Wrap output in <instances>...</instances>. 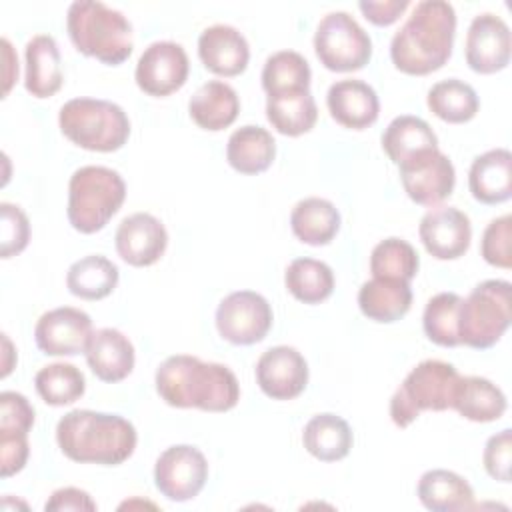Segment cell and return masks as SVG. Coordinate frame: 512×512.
Here are the masks:
<instances>
[{
	"instance_id": "6da1fadb",
	"label": "cell",
	"mask_w": 512,
	"mask_h": 512,
	"mask_svg": "<svg viewBox=\"0 0 512 512\" xmlns=\"http://www.w3.org/2000/svg\"><path fill=\"white\" fill-rule=\"evenodd\" d=\"M158 396L174 408L228 412L240 400L236 374L220 362H204L190 354L168 356L154 376Z\"/></svg>"
},
{
	"instance_id": "7a4b0ae2",
	"label": "cell",
	"mask_w": 512,
	"mask_h": 512,
	"mask_svg": "<svg viewBox=\"0 0 512 512\" xmlns=\"http://www.w3.org/2000/svg\"><path fill=\"white\" fill-rule=\"evenodd\" d=\"M456 12L446 0H422L392 36V64L410 76L440 70L452 56Z\"/></svg>"
},
{
	"instance_id": "3957f363",
	"label": "cell",
	"mask_w": 512,
	"mask_h": 512,
	"mask_svg": "<svg viewBox=\"0 0 512 512\" xmlns=\"http://www.w3.org/2000/svg\"><path fill=\"white\" fill-rule=\"evenodd\" d=\"M56 442L72 462L118 466L134 454L138 434L134 424L118 414L78 408L58 420Z\"/></svg>"
},
{
	"instance_id": "277c9868",
	"label": "cell",
	"mask_w": 512,
	"mask_h": 512,
	"mask_svg": "<svg viewBox=\"0 0 512 512\" xmlns=\"http://www.w3.org/2000/svg\"><path fill=\"white\" fill-rule=\"evenodd\" d=\"M66 30L78 52L108 66L128 60L134 48L130 20L102 2H72L66 14Z\"/></svg>"
},
{
	"instance_id": "5b68a950",
	"label": "cell",
	"mask_w": 512,
	"mask_h": 512,
	"mask_svg": "<svg viewBox=\"0 0 512 512\" xmlns=\"http://www.w3.org/2000/svg\"><path fill=\"white\" fill-rule=\"evenodd\" d=\"M62 134L90 152H116L130 136V120L122 106L100 98H72L58 112Z\"/></svg>"
},
{
	"instance_id": "8992f818",
	"label": "cell",
	"mask_w": 512,
	"mask_h": 512,
	"mask_svg": "<svg viewBox=\"0 0 512 512\" xmlns=\"http://www.w3.org/2000/svg\"><path fill=\"white\" fill-rule=\"evenodd\" d=\"M126 198L122 176L106 166H82L68 182V222L82 234L102 230Z\"/></svg>"
},
{
	"instance_id": "52a82bcc",
	"label": "cell",
	"mask_w": 512,
	"mask_h": 512,
	"mask_svg": "<svg viewBox=\"0 0 512 512\" xmlns=\"http://www.w3.org/2000/svg\"><path fill=\"white\" fill-rule=\"evenodd\" d=\"M458 370L442 360H424L414 366L390 398V418L398 428L410 426L424 410L444 412L452 408L458 386Z\"/></svg>"
},
{
	"instance_id": "ba28073f",
	"label": "cell",
	"mask_w": 512,
	"mask_h": 512,
	"mask_svg": "<svg viewBox=\"0 0 512 512\" xmlns=\"http://www.w3.org/2000/svg\"><path fill=\"white\" fill-rule=\"evenodd\" d=\"M510 282L484 280L462 298L458 336L460 344L476 350L492 348L510 326Z\"/></svg>"
},
{
	"instance_id": "9c48e42d",
	"label": "cell",
	"mask_w": 512,
	"mask_h": 512,
	"mask_svg": "<svg viewBox=\"0 0 512 512\" xmlns=\"http://www.w3.org/2000/svg\"><path fill=\"white\" fill-rule=\"evenodd\" d=\"M314 52L326 70L354 72L370 62L372 40L348 12H328L318 22Z\"/></svg>"
},
{
	"instance_id": "30bf717a",
	"label": "cell",
	"mask_w": 512,
	"mask_h": 512,
	"mask_svg": "<svg viewBox=\"0 0 512 512\" xmlns=\"http://www.w3.org/2000/svg\"><path fill=\"white\" fill-rule=\"evenodd\" d=\"M272 320L268 300L254 290H236L216 308L218 334L236 346L262 342L272 328Z\"/></svg>"
},
{
	"instance_id": "8fae6325",
	"label": "cell",
	"mask_w": 512,
	"mask_h": 512,
	"mask_svg": "<svg viewBox=\"0 0 512 512\" xmlns=\"http://www.w3.org/2000/svg\"><path fill=\"white\" fill-rule=\"evenodd\" d=\"M208 480L206 456L190 444L166 448L154 464L156 490L172 502L196 498Z\"/></svg>"
},
{
	"instance_id": "7c38bea8",
	"label": "cell",
	"mask_w": 512,
	"mask_h": 512,
	"mask_svg": "<svg viewBox=\"0 0 512 512\" xmlns=\"http://www.w3.org/2000/svg\"><path fill=\"white\" fill-rule=\"evenodd\" d=\"M398 170L404 192L420 206H438L452 194L456 184L454 164L438 148L404 160Z\"/></svg>"
},
{
	"instance_id": "4fadbf2b",
	"label": "cell",
	"mask_w": 512,
	"mask_h": 512,
	"mask_svg": "<svg viewBox=\"0 0 512 512\" xmlns=\"http://www.w3.org/2000/svg\"><path fill=\"white\" fill-rule=\"evenodd\" d=\"M188 72L190 62L184 48L172 40H158L138 58L134 80L144 94L164 98L186 84Z\"/></svg>"
},
{
	"instance_id": "5bb4252c",
	"label": "cell",
	"mask_w": 512,
	"mask_h": 512,
	"mask_svg": "<svg viewBox=\"0 0 512 512\" xmlns=\"http://www.w3.org/2000/svg\"><path fill=\"white\" fill-rule=\"evenodd\" d=\"M92 332V320L84 310L60 306L38 318L34 340L48 356H76L86 350Z\"/></svg>"
},
{
	"instance_id": "9a60e30c",
	"label": "cell",
	"mask_w": 512,
	"mask_h": 512,
	"mask_svg": "<svg viewBox=\"0 0 512 512\" xmlns=\"http://www.w3.org/2000/svg\"><path fill=\"white\" fill-rule=\"evenodd\" d=\"M512 38L508 24L492 14L482 12L472 18L466 32V64L478 74H494L508 66Z\"/></svg>"
},
{
	"instance_id": "2e32d148",
	"label": "cell",
	"mask_w": 512,
	"mask_h": 512,
	"mask_svg": "<svg viewBox=\"0 0 512 512\" xmlns=\"http://www.w3.org/2000/svg\"><path fill=\"white\" fill-rule=\"evenodd\" d=\"M418 236L434 258L456 260L470 248V218L454 206H432L420 220Z\"/></svg>"
},
{
	"instance_id": "e0dca14e",
	"label": "cell",
	"mask_w": 512,
	"mask_h": 512,
	"mask_svg": "<svg viewBox=\"0 0 512 512\" xmlns=\"http://www.w3.org/2000/svg\"><path fill=\"white\" fill-rule=\"evenodd\" d=\"M256 382L272 400H292L306 390L308 362L292 346H274L256 362Z\"/></svg>"
},
{
	"instance_id": "ac0fdd59",
	"label": "cell",
	"mask_w": 512,
	"mask_h": 512,
	"mask_svg": "<svg viewBox=\"0 0 512 512\" xmlns=\"http://www.w3.org/2000/svg\"><path fill=\"white\" fill-rule=\"evenodd\" d=\"M118 256L136 268L152 266L158 262L168 246V232L164 224L148 214L136 212L126 216L114 236Z\"/></svg>"
},
{
	"instance_id": "d6986e66",
	"label": "cell",
	"mask_w": 512,
	"mask_h": 512,
	"mask_svg": "<svg viewBox=\"0 0 512 512\" xmlns=\"http://www.w3.org/2000/svg\"><path fill=\"white\" fill-rule=\"evenodd\" d=\"M34 426V408L28 398L14 390L0 394V462L16 472L26 466L30 446L28 432Z\"/></svg>"
},
{
	"instance_id": "ffe728a7",
	"label": "cell",
	"mask_w": 512,
	"mask_h": 512,
	"mask_svg": "<svg viewBox=\"0 0 512 512\" xmlns=\"http://www.w3.org/2000/svg\"><path fill=\"white\" fill-rule=\"evenodd\" d=\"M198 56L206 70L232 78L246 70L250 46L244 34L230 24H212L198 36Z\"/></svg>"
},
{
	"instance_id": "44dd1931",
	"label": "cell",
	"mask_w": 512,
	"mask_h": 512,
	"mask_svg": "<svg viewBox=\"0 0 512 512\" xmlns=\"http://www.w3.org/2000/svg\"><path fill=\"white\" fill-rule=\"evenodd\" d=\"M326 106L330 116L344 128L364 130L378 120L380 100L376 90L358 78L338 80L328 88Z\"/></svg>"
},
{
	"instance_id": "7402d4cb",
	"label": "cell",
	"mask_w": 512,
	"mask_h": 512,
	"mask_svg": "<svg viewBox=\"0 0 512 512\" xmlns=\"http://www.w3.org/2000/svg\"><path fill=\"white\" fill-rule=\"evenodd\" d=\"M84 354L94 376L110 384L124 380L132 372L136 360L132 342L116 328H100L92 332Z\"/></svg>"
},
{
	"instance_id": "603a6c76",
	"label": "cell",
	"mask_w": 512,
	"mask_h": 512,
	"mask_svg": "<svg viewBox=\"0 0 512 512\" xmlns=\"http://www.w3.org/2000/svg\"><path fill=\"white\" fill-rule=\"evenodd\" d=\"M26 74L24 88L34 98L54 96L64 82L62 60L56 40L50 34H36L26 42L24 48Z\"/></svg>"
},
{
	"instance_id": "cb8c5ba5",
	"label": "cell",
	"mask_w": 512,
	"mask_h": 512,
	"mask_svg": "<svg viewBox=\"0 0 512 512\" xmlns=\"http://www.w3.org/2000/svg\"><path fill=\"white\" fill-rule=\"evenodd\" d=\"M468 188L482 204H500L512 196V154L494 148L474 158L468 172Z\"/></svg>"
},
{
	"instance_id": "d4e9b609",
	"label": "cell",
	"mask_w": 512,
	"mask_h": 512,
	"mask_svg": "<svg viewBox=\"0 0 512 512\" xmlns=\"http://www.w3.org/2000/svg\"><path fill=\"white\" fill-rule=\"evenodd\" d=\"M240 112V98L236 90L222 82L210 80L202 84L188 102V114L202 130L218 132L234 124Z\"/></svg>"
},
{
	"instance_id": "484cf974",
	"label": "cell",
	"mask_w": 512,
	"mask_h": 512,
	"mask_svg": "<svg viewBox=\"0 0 512 512\" xmlns=\"http://www.w3.org/2000/svg\"><path fill=\"white\" fill-rule=\"evenodd\" d=\"M412 306L410 282L390 278H370L358 290L360 312L374 322L390 324L408 314Z\"/></svg>"
},
{
	"instance_id": "4316f807",
	"label": "cell",
	"mask_w": 512,
	"mask_h": 512,
	"mask_svg": "<svg viewBox=\"0 0 512 512\" xmlns=\"http://www.w3.org/2000/svg\"><path fill=\"white\" fill-rule=\"evenodd\" d=\"M276 156V142L272 134L254 124L240 126L234 130L226 144V160L228 164L246 176L260 174L268 170Z\"/></svg>"
},
{
	"instance_id": "83f0119b",
	"label": "cell",
	"mask_w": 512,
	"mask_h": 512,
	"mask_svg": "<svg viewBox=\"0 0 512 512\" xmlns=\"http://www.w3.org/2000/svg\"><path fill=\"white\" fill-rule=\"evenodd\" d=\"M418 500L432 512H456L474 506V490L460 474L444 468L428 470L416 486Z\"/></svg>"
},
{
	"instance_id": "f1b7e54d",
	"label": "cell",
	"mask_w": 512,
	"mask_h": 512,
	"mask_svg": "<svg viewBox=\"0 0 512 512\" xmlns=\"http://www.w3.org/2000/svg\"><path fill=\"white\" fill-rule=\"evenodd\" d=\"M290 228L300 242L310 246H326L340 230V212L330 200L310 196L296 202L292 208Z\"/></svg>"
},
{
	"instance_id": "f546056e",
	"label": "cell",
	"mask_w": 512,
	"mask_h": 512,
	"mask_svg": "<svg viewBox=\"0 0 512 512\" xmlns=\"http://www.w3.org/2000/svg\"><path fill=\"white\" fill-rule=\"evenodd\" d=\"M504 392L482 376H460L452 410L472 422H494L506 412Z\"/></svg>"
},
{
	"instance_id": "4dcf8cb0",
	"label": "cell",
	"mask_w": 512,
	"mask_h": 512,
	"mask_svg": "<svg viewBox=\"0 0 512 512\" xmlns=\"http://www.w3.org/2000/svg\"><path fill=\"white\" fill-rule=\"evenodd\" d=\"M354 436L350 424L332 412L312 416L302 432V444L320 462H336L348 456Z\"/></svg>"
},
{
	"instance_id": "1f68e13d",
	"label": "cell",
	"mask_w": 512,
	"mask_h": 512,
	"mask_svg": "<svg viewBox=\"0 0 512 512\" xmlns=\"http://www.w3.org/2000/svg\"><path fill=\"white\" fill-rule=\"evenodd\" d=\"M266 118L284 136H300L314 128L318 106L310 90L270 94L266 98Z\"/></svg>"
},
{
	"instance_id": "d6a6232c",
	"label": "cell",
	"mask_w": 512,
	"mask_h": 512,
	"mask_svg": "<svg viewBox=\"0 0 512 512\" xmlns=\"http://www.w3.org/2000/svg\"><path fill=\"white\" fill-rule=\"evenodd\" d=\"M438 148V138L430 124L418 116H396L382 134V150L398 166L404 160Z\"/></svg>"
},
{
	"instance_id": "836d02e7",
	"label": "cell",
	"mask_w": 512,
	"mask_h": 512,
	"mask_svg": "<svg viewBox=\"0 0 512 512\" xmlns=\"http://www.w3.org/2000/svg\"><path fill=\"white\" fill-rule=\"evenodd\" d=\"M118 266L102 254H90L76 260L66 272L70 294L82 300H102L110 296L118 284Z\"/></svg>"
},
{
	"instance_id": "e575fe53",
	"label": "cell",
	"mask_w": 512,
	"mask_h": 512,
	"mask_svg": "<svg viewBox=\"0 0 512 512\" xmlns=\"http://www.w3.org/2000/svg\"><path fill=\"white\" fill-rule=\"evenodd\" d=\"M426 104L434 116L448 124L470 122L480 108L476 90L458 78H446L436 82L428 90Z\"/></svg>"
},
{
	"instance_id": "d590c367",
	"label": "cell",
	"mask_w": 512,
	"mask_h": 512,
	"mask_svg": "<svg viewBox=\"0 0 512 512\" xmlns=\"http://www.w3.org/2000/svg\"><path fill=\"white\" fill-rule=\"evenodd\" d=\"M286 290L304 304H320L334 290L332 268L314 258H296L284 272Z\"/></svg>"
},
{
	"instance_id": "8d00e7d4",
	"label": "cell",
	"mask_w": 512,
	"mask_h": 512,
	"mask_svg": "<svg viewBox=\"0 0 512 512\" xmlns=\"http://www.w3.org/2000/svg\"><path fill=\"white\" fill-rule=\"evenodd\" d=\"M34 386L46 404L68 406L82 398L86 390V378L74 364L54 362L36 372Z\"/></svg>"
},
{
	"instance_id": "74e56055",
	"label": "cell",
	"mask_w": 512,
	"mask_h": 512,
	"mask_svg": "<svg viewBox=\"0 0 512 512\" xmlns=\"http://www.w3.org/2000/svg\"><path fill=\"white\" fill-rule=\"evenodd\" d=\"M310 64L294 50H280L266 58L262 68V88L270 94L310 90Z\"/></svg>"
},
{
	"instance_id": "f35d334b",
	"label": "cell",
	"mask_w": 512,
	"mask_h": 512,
	"mask_svg": "<svg viewBox=\"0 0 512 512\" xmlns=\"http://www.w3.org/2000/svg\"><path fill=\"white\" fill-rule=\"evenodd\" d=\"M462 296L456 292H440L426 302L422 314V328L428 340L438 346L454 348L460 344L458 320H460Z\"/></svg>"
},
{
	"instance_id": "ab89813d",
	"label": "cell",
	"mask_w": 512,
	"mask_h": 512,
	"mask_svg": "<svg viewBox=\"0 0 512 512\" xmlns=\"http://www.w3.org/2000/svg\"><path fill=\"white\" fill-rule=\"evenodd\" d=\"M418 266L420 258L414 246L396 236L378 242L370 254V272L374 278L410 282L418 274Z\"/></svg>"
},
{
	"instance_id": "60d3db41",
	"label": "cell",
	"mask_w": 512,
	"mask_h": 512,
	"mask_svg": "<svg viewBox=\"0 0 512 512\" xmlns=\"http://www.w3.org/2000/svg\"><path fill=\"white\" fill-rule=\"evenodd\" d=\"M512 218L510 214H504L500 218L490 220V224L484 228L482 242H480V252L482 258L496 266L508 270L512 266Z\"/></svg>"
},
{
	"instance_id": "b9f144b4",
	"label": "cell",
	"mask_w": 512,
	"mask_h": 512,
	"mask_svg": "<svg viewBox=\"0 0 512 512\" xmlns=\"http://www.w3.org/2000/svg\"><path fill=\"white\" fill-rule=\"evenodd\" d=\"M0 216H2V242H0V256L12 258L20 254L30 240V222L24 210L16 204L2 202L0 204Z\"/></svg>"
},
{
	"instance_id": "7bdbcfd3",
	"label": "cell",
	"mask_w": 512,
	"mask_h": 512,
	"mask_svg": "<svg viewBox=\"0 0 512 512\" xmlns=\"http://www.w3.org/2000/svg\"><path fill=\"white\" fill-rule=\"evenodd\" d=\"M484 468L490 478L498 482H510V462H512V430L504 428L502 432L488 438L482 454Z\"/></svg>"
},
{
	"instance_id": "ee69618b",
	"label": "cell",
	"mask_w": 512,
	"mask_h": 512,
	"mask_svg": "<svg viewBox=\"0 0 512 512\" xmlns=\"http://www.w3.org/2000/svg\"><path fill=\"white\" fill-rule=\"evenodd\" d=\"M96 502L92 500V496L86 490L74 488V486H66V488H58L50 494V498L44 504L46 512H66V510H96Z\"/></svg>"
},
{
	"instance_id": "f6af8a7d",
	"label": "cell",
	"mask_w": 512,
	"mask_h": 512,
	"mask_svg": "<svg viewBox=\"0 0 512 512\" xmlns=\"http://www.w3.org/2000/svg\"><path fill=\"white\" fill-rule=\"evenodd\" d=\"M408 0H384V2H372V0H362L358 2L360 12L364 14L366 20H370L376 26H390L394 24L402 12L408 8Z\"/></svg>"
},
{
	"instance_id": "bcb514c9",
	"label": "cell",
	"mask_w": 512,
	"mask_h": 512,
	"mask_svg": "<svg viewBox=\"0 0 512 512\" xmlns=\"http://www.w3.org/2000/svg\"><path fill=\"white\" fill-rule=\"evenodd\" d=\"M2 56H4V96H6L14 80H18V56L12 50V44L8 38H2Z\"/></svg>"
},
{
	"instance_id": "7dc6e473",
	"label": "cell",
	"mask_w": 512,
	"mask_h": 512,
	"mask_svg": "<svg viewBox=\"0 0 512 512\" xmlns=\"http://www.w3.org/2000/svg\"><path fill=\"white\" fill-rule=\"evenodd\" d=\"M2 346H4V364H2V378H6L8 374H10V370H12V356H14V348H12V342L8 340V336L6 334H2Z\"/></svg>"
}]
</instances>
